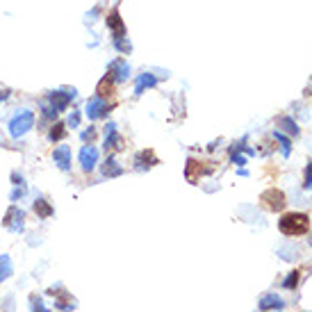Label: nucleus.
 Instances as JSON below:
<instances>
[{
  "mask_svg": "<svg viewBox=\"0 0 312 312\" xmlns=\"http://www.w3.org/2000/svg\"><path fill=\"white\" fill-rule=\"evenodd\" d=\"M278 230L285 237H301V235L310 233V216L303 212H287L278 219Z\"/></svg>",
  "mask_w": 312,
  "mask_h": 312,
  "instance_id": "1",
  "label": "nucleus"
},
{
  "mask_svg": "<svg viewBox=\"0 0 312 312\" xmlns=\"http://www.w3.org/2000/svg\"><path fill=\"white\" fill-rule=\"evenodd\" d=\"M75 96H78L75 89H55V91H50L44 101V107H41V110H44V116L55 119L59 112H64L66 107L71 105V101H75Z\"/></svg>",
  "mask_w": 312,
  "mask_h": 312,
  "instance_id": "2",
  "label": "nucleus"
},
{
  "mask_svg": "<svg viewBox=\"0 0 312 312\" xmlns=\"http://www.w3.org/2000/svg\"><path fill=\"white\" fill-rule=\"evenodd\" d=\"M7 128H9V137H12V139H21L23 135H27V132L35 128V112L23 110V112H18V114H14Z\"/></svg>",
  "mask_w": 312,
  "mask_h": 312,
  "instance_id": "3",
  "label": "nucleus"
},
{
  "mask_svg": "<svg viewBox=\"0 0 312 312\" xmlns=\"http://www.w3.org/2000/svg\"><path fill=\"white\" fill-rule=\"evenodd\" d=\"M84 114H87L89 121H98V119H105L110 114V103L107 98H101V96H91L87 101V107H84Z\"/></svg>",
  "mask_w": 312,
  "mask_h": 312,
  "instance_id": "4",
  "label": "nucleus"
},
{
  "mask_svg": "<svg viewBox=\"0 0 312 312\" xmlns=\"http://www.w3.org/2000/svg\"><path fill=\"white\" fill-rule=\"evenodd\" d=\"M260 201H262V205L267 207V210H271V212H280L283 207L287 205L285 194H283L280 189H276V187L264 189V192L260 194Z\"/></svg>",
  "mask_w": 312,
  "mask_h": 312,
  "instance_id": "5",
  "label": "nucleus"
},
{
  "mask_svg": "<svg viewBox=\"0 0 312 312\" xmlns=\"http://www.w3.org/2000/svg\"><path fill=\"white\" fill-rule=\"evenodd\" d=\"M3 226L9 230V233H23V228H25V212H23L21 207L12 205L7 210V214H5Z\"/></svg>",
  "mask_w": 312,
  "mask_h": 312,
  "instance_id": "6",
  "label": "nucleus"
},
{
  "mask_svg": "<svg viewBox=\"0 0 312 312\" xmlns=\"http://www.w3.org/2000/svg\"><path fill=\"white\" fill-rule=\"evenodd\" d=\"M48 294L55 299V308H57V310H62V312H73V310H75V301H73V296H71L62 285L50 287Z\"/></svg>",
  "mask_w": 312,
  "mask_h": 312,
  "instance_id": "7",
  "label": "nucleus"
},
{
  "mask_svg": "<svg viewBox=\"0 0 312 312\" xmlns=\"http://www.w3.org/2000/svg\"><path fill=\"white\" fill-rule=\"evenodd\" d=\"M78 160H80V167H82L87 173L93 171V169H96V164H98V148L93 144H84L82 148H80Z\"/></svg>",
  "mask_w": 312,
  "mask_h": 312,
  "instance_id": "8",
  "label": "nucleus"
},
{
  "mask_svg": "<svg viewBox=\"0 0 312 312\" xmlns=\"http://www.w3.org/2000/svg\"><path fill=\"white\" fill-rule=\"evenodd\" d=\"M105 150L107 153H114V150L123 148V137L116 132V123H107L105 126Z\"/></svg>",
  "mask_w": 312,
  "mask_h": 312,
  "instance_id": "9",
  "label": "nucleus"
},
{
  "mask_svg": "<svg viewBox=\"0 0 312 312\" xmlns=\"http://www.w3.org/2000/svg\"><path fill=\"white\" fill-rule=\"evenodd\" d=\"M107 73L112 75L114 82H126L130 78V66H128L126 59H114V62H110V66H107Z\"/></svg>",
  "mask_w": 312,
  "mask_h": 312,
  "instance_id": "10",
  "label": "nucleus"
},
{
  "mask_svg": "<svg viewBox=\"0 0 312 312\" xmlns=\"http://www.w3.org/2000/svg\"><path fill=\"white\" fill-rule=\"evenodd\" d=\"M260 312H271V310H285V301L280 299L278 294H273V292H269V294H264L262 299H260Z\"/></svg>",
  "mask_w": 312,
  "mask_h": 312,
  "instance_id": "11",
  "label": "nucleus"
},
{
  "mask_svg": "<svg viewBox=\"0 0 312 312\" xmlns=\"http://www.w3.org/2000/svg\"><path fill=\"white\" fill-rule=\"evenodd\" d=\"M107 27L112 30V39H116V37H126V23L123 18H121V14L116 12V9H112L110 14H107Z\"/></svg>",
  "mask_w": 312,
  "mask_h": 312,
  "instance_id": "12",
  "label": "nucleus"
},
{
  "mask_svg": "<svg viewBox=\"0 0 312 312\" xmlns=\"http://www.w3.org/2000/svg\"><path fill=\"white\" fill-rule=\"evenodd\" d=\"M53 160L55 164H57V169H62V171H69L71 169V148L69 146H57V148L53 150Z\"/></svg>",
  "mask_w": 312,
  "mask_h": 312,
  "instance_id": "13",
  "label": "nucleus"
},
{
  "mask_svg": "<svg viewBox=\"0 0 312 312\" xmlns=\"http://www.w3.org/2000/svg\"><path fill=\"white\" fill-rule=\"evenodd\" d=\"M135 164H137V169H150V167H155V164H160V160L155 158L153 150L146 148L135 155Z\"/></svg>",
  "mask_w": 312,
  "mask_h": 312,
  "instance_id": "14",
  "label": "nucleus"
},
{
  "mask_svg": "<svg viewBox=\"0 0 312 312\" xmlns=\"http://www.w3.org/2000/svg\"><path fill=\"white\" fill-rule=\"evenodd\" d=\"M155 84H158V78H155L153 73H141L139 78H137V82H135V93L137 96H141L146 89H153Z\"/></svg>",
  "mask_w": 312,
  "mask_h": 312,
  "instance_id": "15",
  "label": "nucleus"
},
{
  "mask_svg": "<svg viewBox=\"0 0 312 312\" xmlns=\"http://www.w3.org/2000/svg\"><path fill=\"white\" fill-rule=\"evenodd\" d=\"M201 173H203L201 162H198V160H194V158H189V160H187V167H185V176H187V180L192 182V185H196L198 178H201Z\"/></svg>",
  "mask_w": 312,
  "mask_h": 312,
  "instance_id": "16",
  "label": "nucleus"
},
{
  "mask_svg": "<svg viewBox=\"0 0 312 312\" xmlns=\"http://www.w3.org/2000/svg\"><path fill=\"white\" fill-rule=\"evenodd\" d=\"M32 207H35V212H37V216H39V219H50V216L55 214V207L50 205L46 198H37Z\"/></svg>",
  "mask_w": 312,
  "mask_h": 312,
  "instance_id": "17",
  "label": "nucleus"
},
{
  "mask_svg": "<svg viewBox=\"0 0 312 312\" xmlns=\"http://www.w3.org/2000/svg\"><path fill=\"white\" fill-rule=\"evenodd\" d=\"M121 173H123V169H121L119 162H116V160L110 155V158L103 162V176H105V178H116V176H121Z\"/></svg>",
  "mask_w": 312,
  "mask_h": 312,
  "instance_id": "18",
  "label": "nucleus"
},
{
  "mask_svg": "<svg viewBox=\"0 0 312 312\" xmlns=\"http://www.w3.org/2000/svg\"><path fill=\"white\" fill-rule=\"evenodd\" d=\"M112 87H114V80H112V75L107 73L105 78L98 82V87H96V96H101V98H107L112 93Z\"/></svg>",
  "mask_w": 312,
  "mask_h": 312,
  "instance_id": "19",
  "label": "nucleus"
},
{
  "mask_svg": "<svg viewBox=\"0 0 312 312\" xmlns=\"http://www.w3.org/2000/svg\"><path fill=\"white\" fill-rule=\"evenodd\" d=\"M12 273H14L12 258H9V255H0V283H5Z\"/></svg>",
  "mask_w": 312,
  "mask_h": 312,
  "instance_id": "20",
  "label": "nucleus"
},
{
  "mask_svg": "<svg viewBox=\"0 0 312 312\" xmlns=\"http://www.w3.org/2000/svg\"><path fill=\"white\" fill-rule=\"evenodd\" d=\"M64 137H66V123H62V121H59V123L50 126V130H48V139L50 141H62Z\"/></svg>",
  "mask_w": 312,
  "mask_h": 312,
  "instance_id": "21",
  "label": "nucleus"
},
{
  "mask_svg": "<svg viewBox=\"0 0 312 312\" xmlns=\"http://www.w3.org/2000/svg\"><path fill=\"white\" fill-rule=\"evenodd\" d=\"M112 44H114V48L119 50L121 55H128L132 50L130 41H128V37H116V39H112Z\"/></svg>",
  "mask_w": 312,
  "mask_h": 312,
  "instance_id": "22",
  "label": "nucleus"
},
{
  "mask_svg": "<svg viewBox=\"0 0 312 312\" xmlns=\"http://www.w3.org/2000/svg\"><path fill=\"white\" fill-rule=\"evenodd\" d=\"M278 123H280L283 128H285V132H290L292 137H296V135H299V126H296L292 119H287V116H283V119H278Z\"/></svg>",
  "mask_w": 312,
  "mask_h": 312,
  "instance_id": "23",
  "label": "nucleus"
},
{
  "mask_svg": "<svg viewBox=\"0 0 312 312\" xmlns=\"http://www.w3.org/2000/svg\"><path fill=\"white\" fill-rule=\"evenodd\" d=\"M299 278H301V271H292L290 276L283 280V287H285V290H294V287L299 285Z\"/></svg>",
  "mask_w": 312,
  "mask_h": 312,
  "instance_id": "24",
  "label": "nucleus"
},
{
  "mask_svg": "<svg viewBox=\"0 0 312 312\" xmlns=\"http://www.w3.org/2000/svg\"><path fill=\"white\" fill-rule=\"evenodd\" d=\"M273 139L280 141V146H283V155H285V158H290V139H287V137H283L280 132H273Z\"/></svg>",
  "mask_w": 312,
  "mask_h": 312,
  "instance_id": "25",
  "label": "nucleus"
},
{
  "mask_svg": "<svg viewBox=\"0 0 312 312\" xmlns=\"http://www.w3.org/2000/svg\"><path fill=\"white\" fill-rule=\"evenodd\" d=\"M80 126V112L78 110H73L69 114V121H66V128H78Z\"/></svg>",
  "mask_w": 312,
  "mask_h": 312,
  "instance_id": "26",
  "label": "nucleus"
},
{
  "mask_svg": "<svg viewBox=\"0 0 312 312\" xmlns=\"http://www.w3.org/2000/svg\"><path fill=\"white\" fill-rule=\"evenodd\" d=\"M25 192H27V187H25V182H21V185H16V189L12 192V201H18L21 196H25Z\"/></svg>",
  "mask_w": 312,
  "mask_h": 312,
  "instance_id": "27",
  "label": "nucleus"
},
{
  "mask_svg": "<svg viewBox=\"0 0 312 312\" xmlns=\"http://www.w3.org/2000/svg\"><path fill=\"white\" fill-rule=\"evenodd\" d=\"M303 187L310 189L312 187V162H308V167H305V176H303Z\"/></svg>",
  "mask_w": 312,
  "mask_h": 312,
  "instance_id": "28",
  "label": "nucleus"
},
{
  "mask_svg": "<svg viewBox=\"0 0 312 312\" xmlns=\"http://www.w3.org/2000/svg\"><path fill=\"white\" fill-rule=\"evenodd\" d=\"M93 139H96V128H89V130L82 132V141H84V144H89V141H93Z\"/></svg>",
  "mask_w": 312,
  "mask_h": 312,
  "instance_id": "29",
  "label": "nucleus"
},
{
  "mask_svg": "<svg viewBox=\"0 0 312 312\" xmlns=\"http://www.w3.org/2000/svg\"><path fill=\"white\" fill-rule=\"evenodd\" d=\"M32 312H50L48 308H44V303H41V301L39 299H35V296H32Z\"/></svg>",
  "mask_w": 312,
  "mask_h": 312,
  "instance_id": "30",
  "label": "nucleus"
},
{
  "mask_svg": "<svg viewBox=\"0 0 312 312\" xmlns=\"http://www.w3.org/2000/svg\"><path fill=\"white\" fill-rule=\"evenodd\" d=\"M9 96H12V91H7V89H0V103H3V101H7Z\"/></svg>",
  "mask_w": 312,
  "mask_h": 312,
  "instance_id": "31",
  "label": "nucleus"
},
{
  "mask_svg": "<svg viewBox=\"0 0 312 312\" xmlns=\"http://www.w3.org/2000/svg\"><path fill=\"white\" fill-rule=\"evenodd\" d=\"M310 246H312V237H310Z\"/></svg>",
  "mask_w": 312,
  "mask_h": 312,
  "instance_id": "32",
  "label": "nucleus"
}]
</instances>
